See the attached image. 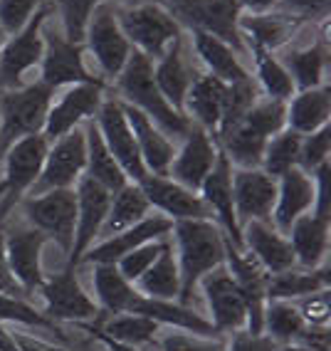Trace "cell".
I'll use <instances>...</instances> for the list:
<instances>
[{
	"label": "cell",
	"instance_id": "6da1fadb",
	"mask_svg": "<svg viewBox=\"0 0 331 351\" xmlns=\"http://www.w3.org/2000/svg\"><path fill=\"white\" fill-rule=\"evenodd\" d=\"M175 238V260L181 272V295L178 302L193 300L198 282L210 270L225 263V232L215 220H175L171 228Z\"/></svg>",
	"mask_w": 331,
	"mask_h": 351
},
{
	"label": "cell",
	"instance_id": "7a4b0ae2",
	"mask_svg": "<svg viewBox=\"0 0 331 351\" xmlns=\"http://www.w3.org/2000/svg\"><path fill=\"white\" fill-rule=\"evenodd\" d=\"M117 92L121 95V101L144 112L169 138H183L193 124L186 114L171 107L169 99L161 95L154 80V62L136 50L132 52L129 62L117 77Z\"/></svg>",
	"mask_w": 331,
	"mask_h": 351
},
{
	"label": "cell",
	"instance_id": "3957f363",
	"mask_svg": "<svg viewBox=\"0 0 331 351\" xmlns=\"http://www.w3.org/2000/svg\"><path fill=\"white\" fill-rule=\"evenodd\" d=\"M55 92L42 82L8 89L0 97V156L23 136L42 134Z\"/></svg>",
	"mask_w": 331,
	"mask_h": 351
},
{
	"label": "cell",
	"instance_id": "277c9868",
	"mask_svg": "<svg viewBox=\"0 0 331 351\" xmlns=\"http://www.w3.org/2000/svg\"><path fill=\"white\" fill-rule=\"evenodd\" d=\"M117 20L129 45L144 57H149L151 62L161 60L171 43L183 35V27L163 3H146L136 8L117 5Z\"/></svg>",
	"mask_w": 331,
	"mask_h": 351
},
{
	"label": "cell",
	"instance_id": "5b68a950",
	"mask_svg": "<svg viewBox=\"0 0 331 351\" xmlns=\"http://www.w3.org/2000/svg\"><path fill=\"white\" fill-rule=\"evenodd\" d=\"M169 13L186 30L210 32L228 43L240 57H247V47L240 35V15L243 10L235 0H161Z\"/></svg>",
	"mask_w": 331,
	"mask_h": 351
},
{
	"label": "cell",
	"instance_id": "8992f818",
	"mask_svg": "<svg viewBox=\"0 0 331 351\" xmlns=\"http://www.w3.org/2000/svg\"><path fill=\"white\" fill-rule=\"evenodd\" d=\"M87 47L84 43H72L64 38L62 30L50 25V18L42 25V60H40V82L45 87L57 92L60 87L72 84H87V82H104L99 77L89 75L87 64Z\"/></svg>",
	"mask_w": 331,
	"mask_h": 351
},
{
	"label": "cell",
	"instance_id": "52a82bcc",
	"mask_svg": "<svg viewBox=\"0 0 331 351\" xmlns=\"http://www.w3.org/2000/svg\"><path fill=\"white\" fill-rule=\"evenodd\" d=\"M18 206L32 228L45 232L64 255H69L77 228L75 189H55L40 195H25Z\"/></svg>",
	"mask_w": 331,
	"mask_h": 351
},
{
	"label": "cell",
	"instance_id": "ba28073f",
	"mask_svg": "<svg viewBox=\"0 0 331 351\" xmlns=\"http://www.w3.org/2000/svg\"><path fill=\"white\" fill-rule=\"evenodd\" d=\"M50 141L45 138V134H30V136L18 138L10 149L3 154L5 156V183L8 191L0 198V215L10 218V213L15 210L23 198L30 193V189L38 181L40 171H42L45 156H47Z\"/></svg>",
	"mask_w": 331,
	"mask_h": 351
},
{
	"label": "cell",
	"instance_id": "9c48e42d",
	"mask_svg": "<svg viewBox=\"0 0 331 351\" xmlns=\"http://www.w3.org/2000/svg\"><path fill=\"white\" fill-rule=\"evenodd\" d=\"M84 47L109 80H117L124 64L129 62L134 47L119 27L114 0H104L92 13L87 30H84Z\"/></svg>",
	"mask_w": 331,
	"mask_h": 351
},
{
	"label": "cell",
	"instance_id": "30bf717a",
	"mask_svg": "<svg viewBox=\"0 0 331 351\" xmlns=\"http://www.w3.org/2000/svg\"><path fill=\"white\" fill-rule=\"evenodd\" d=\"M84 169H87V138L84 129L75 126L72 132L50 141L42 171L27 195H40L55 189H75L77 181L84 176Z\"/></svg>",
	"mask_w": 331,
	"mask_h": 351
},
{
	"label": "cell",
	"instance_id": "8fae6325",
	"mask_svg": "<svg viewBox=\"0 0 331 351\" xmlns=\"http://www.w3.org/2000/svg\"><path fill=\"white\" fill-rule=\"evenodd\" d=\"M50 13L52 8L42 3L38 13L27 20V25L10 35L5 45L0 47V87L3 89L20 87L25 72L40 64L42 60V25L45 20L50 18Z\"/></svg>",
	"mask_w": 331,
	"mask_h": 351
},
{
	"label": "cell",
	"instance_id": "7c38bea8",
	"mask_svg": "<svg viewBox=\"0 0 331 351\" xmlns=\"http://www.w3.org/2000/svg\"><path fill=\"white\" fill-rule=\"evenodd\" d=\"M94 121H97V129H99L101 138H104L106 149L117 158V163L121 166L126 178L132 183H138L141 178H146L149 171H146L144 158L138 154L136 138H134L132 126L126 121L121 101L117 97H104Z\"/></svg>",
	"mask_w": 331,
	"mask_h": 351
},
{
	"label": "cell",
	"instance_id": "4fadbf2b",
	"mask_svg": "<svg viewBox=\"0 0 331 351\" xmlns=\"http://www.w3.org/2000/svg\"><path fill=\"white\" fill-rule=\"evenodd\" d=\"M50 243V238L40 232L38 228H32L27 220L15 223L8 228L5 223V255L10 272L18 280L27 297L35 289L42 287L45 272H42V250L45 245Z\"/></svg>",
	"mask_w": 331,
	"mask_h": 351
},
{
	"label": "cell",
	"instance_id": "5bb4252c",
	"mask_svg": "<svg viewBox=\"0 0 331 351\" xmlns=\"http://www.w3.org/2000/svg\"><path fill=\"white\" fill-rule=\"evenodd\" d=\"M77 193V228L75 243L67 255V267H75L82 263L84 252L99 240V230L104 226V218L109 213L112 203V191H106L101 183H97L89 176H82L75 186Z\"/></svg>",
	"mask_w": 331,
	"mask_h": 351
},
{
	"label": "cell",
	"instance_id": "9a60e30c",
	"mask_svg": "<svg viewBox=\"0 0 331 351\" xmlns=\"http://www.w3.org/2000/svg\"><path fill=\"white\" fill-rule=\"evenodd\" d=\"M45 300L42 314L52 322H89L97 319L99 307L77 280L75 267H64L52 277H45L42 287L38 289Z\"/></svg>",
	"mask_w": 331,
	"mask_h": 351
},
{
	"label": "cell",
	"instance_id": "2e32d148",
	"mask_svg": "<svg viewBox=\"0 0 331 351\" xmlns=\"http://www.w3.org/2000/svg\"><path fill=\"white\" fill-rule=\"evenodd\" d=\"M198 287L206 295L208 309H210V324L215 326V332L228 334L247 326V304H245V297L232 275L228 272L225 263L208 272L198 282Z\"/></svg>",
	"mask_w": 331,
	"mask_h": 351
},
{
	"label": "cell",
	"instance_id": "e0dca14e",
	"mask_svg": "<svg viewBox=\"0 0 331 351\" xmlns=\"http://www.w3.org/2000/svg\"><path fill=\"white\" fill-rule=\"evenodd\" d=\"M104 82H87V84H72L60 99H52L47 119H45V138L55 141L62 134L72 132L82 121L94 119L104 101Z\"/></svg>",
	"mask_w": 331,
	"mask_h": 351
},
{
	"label": "cell",
	"instance_id": "ac0fdd59",
	"mask_svg": "<svg viewBox=\"0 0 331 351\" xmlns=\"http://www.w3.org/2000/svg\"><path fill=\"white\" fill-rule=\"evenodd\" d=\"M277 203V178L262 169H232V206L240 228L250 220L269 223Z\"/></svg>",
	"mask_w": 331,
	"mask_h": 351
},
{
	"label": "cell",
	"instance_id": "d6986e66",
	"mask_svg": "<svg viewBox=\"0 0 331 351\" xmlns=\"http://www.w3.org/2000/svg\"><path fill=\"white\" fill-rule=\"evenodd\" d=\"M138 189L144 191L146 201L151 208H156L158 213L166 215L169 220H212L210 208L200 198L198 191H191L173 181L171 176H154L149 173L146 178L138 181Z\"/></svg>",
	"mask_w": 331,
	"mask_h": 351
},
{
	"label": "cell",
	"instance_id": "ffe728a7",
	"mask_svg": "<svg viewBox=\"0 0 331 351\" xmlns=\"http://www.w3.org/2000/svg\"><path fill=\"white\" fill-rule=\"evenodd\" d=\"M183 144L181 149H175V156L169 166V173L173 181H178L181 186L191 191H200L206 176L215 166V158H218V141L210 136V134L198 124H191L188 134L181 138Z\"/></svg>",
	"mask_w": 331,
	"mask_h": 351
},
{
	"label": "cell",
	"instance_id": "44dd1931",
	"mask_svg": "<svg viewBox=\"0 0 331 351\" xmlns=\"http://www.w3.org/2000/svg\"><path fill=\"white\" fill-rule=\"evenodd\" d=\"M171 228H173V220H169L166 215H146L144 220H138L136 226L126 228V230L117 232L112 238H104L99 243H94L82 263L89 265H117L124 255L138 247V245L151 243V240H163L171 235ZM79 263V265H82Z\"/></svg>",
	"mask_w": 331,
	"mask_h": 351
},
{
	"label": "cell",
	"instance_id": "7402d4cb",
	"mask_svg": "<svg viewBox=\"0 0 331 351\" xmlns=\"http://www.w3.org/2000/svg\"><path fill=\"white\" fill-rule=\"evenodd\" d=\"M200 198L206 201V206L210 208L212 220L223 228L225 238L238 247L243 245V228L238 223V215H235V206H232V163L228 161V156L223 154V149L218 151V158H215V166L206 176V181L200 186Z\"/></svg>",
	"mask_w": 331,
	"mask_h": 351
},
{
	"label": "cell",
	"instance_id": "603a6c76",
	"mask_svg": "<svg viewBox=\"0 0 331 351\" xmlns=\"http://www.w3.org/2000/svg\"><path fill=\"white\" fill-rule=\"evenodd\" d=\"M198 75L200 72H195L186 55V35L175 38L169 50H166V55L154 62V80H156L161 95L169 99L171 107L178 109L181 114L188 89L198 80Z\"/></svg>",
	"mask_w": 331,
	"mask_h": 351
},
{
	"label": "cell",
	"instance_id": "cb8c5ba5",
	"mask_svg": "<svg viewBox=\"0 0 331 351\" xmlns=\"http://www.w3.org/2000/svg\"><path fill=\"white\" fill-rule=\"evenodd\" d=\"M314 208V178L309 173L294 166L287 173L277 178V203L272 213V226L287 235L292 223L299 215L312 213Z\"/></svg>",
	"mask_w": 331,
	"mask_h": 351
},
{
	"label": "cell",
	"instance_id": "d4e9b609",
	"mask_svg": "<svg viewBox=\"0 0 331 351\" xmlns=\"http://www.w3.org/2000/svg\"><path fill=\"white\" fill-rule=\"evenodd\" d=\"M243 245H245V250L250 252L269 275H277V272L297 267V260H294L292 245H289L287 235H282V232L277 230L275 226H269V223H257V220L245 223Z\"/></svg>",
	"mask_w": 331,
	"mask_h": 351
},
{
	"label": "cell",
	"instance_id": "484cf974",
	"mask_svg": "<svg viewBox=\"0 0 331 351\" xmlns=\"http://www.w3.org/2000/svg\"><path fill=\"white\" fill-rule=\"evenodd\" d=\"M121 107H124L126 121H129L134 138H136L138 154L144 158L146 171L154 176H166L169 173L171 161H173V156H175V144L146 117L144 112H138L136 107L126 104V101H121Z\"/></svg>",
	"mask_w": 331,
	"mask_h": 351
},
{
	"label": "cell",
	"instance_id": "4316f807",
	"mask_svg": "<svg viewBox=\"0 0 331 351\" xmlns=\"http://www.w3.org/2000/svg\"><path fill=\"white\" fill-rule=\"evenodd\" d=\"M225 97H228V84L220 82L212 75H198V80L191 84L183 101V114L193 124L203 126L212 138L218 132L220 119H223V109H225Z\"/></svg>",
	"mask_w": 331,
	"mask_h": 351
},
{
	"label": "cell",
	"instance_id": "83f0119b",
	"mask_svg": "<svg viewBox=\"0 0 331 351\" xmlns=\"http://www.w3.org/2000/svg\"><path fill=\"white\" fill-rule=\"evenodd\" d=\"M329 232L331 220L321 215L304 213L294 220L287 232V240L292 245L294 260L304 270H314L319 265L326 263L329 255Z\"/></svg>",
	"mask_w": 331,
	"mask_h": 351
},
{
	"label": "cell",
	"instance_id": "f1b7e54d",
	"mask_svg": "<svg viewBox=\"0 0 331 351\" xmlns=\"http://www.w3.org/2000/svg\"><path fill=\"white\" fill-rule=\"evenodd\" d=\"M188 40L193 45V52L198 55V60L206 64L208 75L218 77L225 84H235V82H243L250 77V72L240 62L238 52L220 38L203 30H188Z\"/></svg>",
	"mask_w": 331,
	"mask_h": 351
},
{
	"label": "cell",
	"instance_id": "f546056e",
	"mask_svg": "<svg viewBox=\"0 0 331 351\" xmlns=\"http://www.w3.org/2000/svg\"><path fill=\"white\" fill-rule=\"evenodd\" d=\"M282 67L287 69L294 82V89H314L326 84V64H329V47L326 38H319L317 43L306 45V47H292L284 50L280 57Z\"/></svg>",
	"mask_w": 331,
	"mask_h": 351
},
{
	"label": "cell",
	"instance_id": "4dcf8cb0",
	"mask_svg": "<svg viewBox=\"0 0 331 351\" xmlns=\"http://www.w3.org/2000/svg\"><path fill=\"white\" fill-rule=\"evenodd\" d=\"M331 117V89L329 84L314 89H302L294 92L292 99H287V129L306 134L317 132L321 126L329 124Z\"/></svg>",
	"mask_w": 331,
	"mask_h": 351
},
{
	"label": "cell",
	"instance_id": "1f68e13d",
	"mask_svg": "<svg viewBox=\"0 0 331 351\" xmlns=\"http://www.w3.org/2000/svg\"><path fill=\"white\" fill-rule=\"evenodd\" d=\"M302 20L292 18L289 13H260V15H240V35L245 43H255L269 52L282 50L292 40Z\"/></svg>",
	"mask_w": 331,
	"mask_h": 351
},
{
	"label": "cell",
	"instance_id": "d6a6232c",
	"mask_svg": "<svg viewBox=\"0 0 331 351\" xmlns=\"http://www.w3.org/2000/svg\"><path fill=\"white\" fill-rule=\"evenodd\" d=\"M84 138H87V169L84 176L94 178L97 183H101L106 191L117 193L119 189H124L126 183H132L126 178V173L121 171V166L117 163V158L109 154L104 138H101L99 129H97V121L87 119L84 121Z\"/></svg>",
	"mask_w": 331,
	"mask_h": 351
},
{
	"label": "cell",
	"instance_id": "836d02e7",
	"mask_svg": "<svg viewBox=\"0 0 331 351\" xmlns=\"http://www.w3.org/2000/svg\"><path fill=\"white\" fill-rule=\"evenodd\" d=\"M134 287L141 295L158 297V300H175L181 295V272H178V260H175L173 243L169 238L163 240V247L154 260L149 270L138 277Z\"/></svg>",
	"mask_w": 331,
	"mask_h": 351
},
{
	"label": "cell",
	"instance_id": "e575fe53",
	"mask_svg": "<svg viewBox=\"0 0 331 351\" xmlns=\"http://www.w3.org/2000/svg\"><path fill=\"white\" fill-rule=\"evenodd\" d=\"M149 213L151 206L146 201L144 191L138 189V183H126L124 189L112 193V203H109V213H106L104 226L99 230V240L112 238L117 232L136 226L138 220H144Z\"/></svg>",
	"mask_w": 331,
	"mask_h": 351
},
{
	"label": "cell",
	"instance_id": "d590c367",
	"mask_svg": "<svg viewBox=\"0 0 331 351\" xmlns=\"http://www.w3.org/2000/svg\"><path fill=\"white\" fill-rule=\"evenodd\" d=\"M321 289H329V265H319L314 270H284L277 272V275H269L267 282V300H284L294 302L302 300L306 295H314V292H321Z\"/></svg>",
	"mask_w": 331,
	"mask_h": 351
},
{
	"label": "cell",
	"instance_id": "8d00e7d4",
	"mask_svg": "<svg viewBox=\"0 0 331 351\" xmlns=\"http://www.w3.org/2000/svg\"><path fill=\"white\" fill-rule=\"evenodd\" d=\"M245 47H247V55H252L257 82H260V89L265 92V97L282 99V101L292 99V95L297 89H294V82L289 77V72L282 67L280 57H275V52L265 50V47H260L255 43H245Z\"/></svg>",
	"mask_w": 331,
	"mask_h": 351
},
{
	"label": "cell",
	"instance_id": "74e56055",
	"mask_svg": "<svg viewBox=\"0 0 331 351\" xmlns=\"http://www.w3.org/2000/svg\"><path fill=\"white\" fill-rule=\"evenodd\" d=\"M92 280L94 292H97V300H99L101 307L99 314H104V317L124 314L136 287L117 270V265H94Z\"/></svg>",
	"mask_w": 331,
	"mask_h": 351
},
{
	"label": "cell",
	"instance_id": "f35d334b",
	"mask_svg": "<svg viewBox=\"0 0 331 351\" xmlns=\"http://www.w3.org/2000/svg\"><path fill=\"white\" fill-rule=\"evenodd\" d=\"M94 334H104V337L119 341L126 346H141V344H151L156 334L161 332V324L149 317H141V314H112L101 319V324H97L92 329Z\"/></svg>",
	"mask_w": 331,
	"mask_h": 351
},
{
	"label": "cell",
	"instance_id": "ab89813d",
	"mask_svg": "<svg viewBox=\"0 0 331 351\" xmlns=\"http://www.w3.org/2000/svg\"><path fill=\"white\" fill-rule=\"evenodd\" d=\"M306 329H309V326H306V322L302 319V314L294 302L267 300V304H265L262 332L267 334L277 346L299 341L302 334H304Z\"/></svg>",
	"mask_w": 331,
	"mask_h": 351
},
{
	"label": "cell",
	"instance_id": "60d3db41",
	"mask_svg": "<svg viewBox=\"0 0 331 351\" xmlns=\"http://www.w3.org/2000/svg\"><path fill=\"white\" fill-rule=\"evenodd\" d=\"M299 146H302V134L292 132V129L284 126L280 134H275L267 141L260 169L267 176H272V178H280L282 173H287L289 169L297 166V161H299Z\"/></svg>",
	"mask_w": 331,
	"mask_h": 351
},
{
	"label": "cell",
	"instance_id": "b9f144b4",
	"mask_svg": "<svg viewBox=\"0 0 331 351\" xmlns=\"http://www.w3.org/2000/svg\"><path fill=\"white\" fill-rule=\"evenodd\" d=\"M0 324H25V326H38V329H47L57 339H67L64 332L60 329L57 322H52L50 317H45L40 309H35L25 297H15L0 292Z\"/></svg>",
	"mask_w": 331,
	"mask_h": 351
},
{
	"label": "cell",
	"instance_id": "7bdbcfd3",
	"mask_svg": "<svg viewBox=\"0 0 331 351\" xmlns=\"http://www.w3.org/2000/svg\"><path fill=\"white\" fill-rule=\"evenodd\" d=\"M55 3L64 38L72 43H84V30H87L89 18L104 0H55Z\"/></svg>",
	"mask_w": 331,
	"mask_h": 351
},
{
	"label": "cell",
	"instance_id": "ee69618b",
	"mask_svg": "<svg viewBox=\"0 0 331 351\" xmlns=\"http://www.w3.org/2000/svg\"><path fill=\"white\" fill-rule=\"evenodd\" d=\"M329 154H331V126H321L317 132L306 134L302 136V146H299V166L304 173L312 176L314 171L321 166V163L329 161Z\"/></svg>",
	"mask_w": 331,
	"mask_h": 351
},
{
	"label": "cell",
	"instance_id": "f6af8a7d",
	"mask_svg": "<svg viewBox=\"0 0 331 351\" xmlns=\"http://www.w3.org/2000/svg\"><path fill=\"white\" fill-rule=\"evenodd\" d=\"M163 240H151V243H144V245H138V247H134L129 255H124L119 263H117V270H119L132 285H136L138 277L144 275L151 265H154V260L158 257V252H161V247H163Z\"/></svg>",
	"mask_w": 331,
	"mask_h": 351
},
{
	"label": "cell",
	"instance_id": "bcb514c9",
	"mask_svg": "<svg viewBox=\"0 0 331 351\" xmlns=\"http://www.w3.org/2000/svg\"><path fill=\"white\" fill-rule=\"evenodd\" d=\"M158 346L161 351H225V341L220 337H198L181 329L163 334Z\"/></svg>",
	"mask_w": 331,
	"mask_h": 351
},
{
	"label": "cell",
	"instance_id": "7dc6e473",
	"mask_svg": "<svg viewBox=\"0 0 331 351\" xmlns=\"http://www.w3.org/2000/svg\"><path fill=\"white\" fill-rule=\"evenodd\" d=\"M42 3L45 0H0V27L5 30L8 38L23 30Z\"/></svg>",
	"mask_w": 331,
	"mask_h": 351
},
{
	"label": "cell",
	"instance_id": "c3c4849f",
	"mask_svg": "<svg viewBox=\"0 0 331 351\" xmlns=\"http://www.w3.org/2000/svg\"><path fill=\"white\" fill-rule=\"evenodd\" d=\"M294 304L299 309L306 326H329V289H321V292L306 295L302 300H294Z\"/></svg>",
	"mask_w": 331,
	"mask_h": 351
},
{
	"label": "cell",
	"instance_id": "681fc988",
	"mask_svg": "<svg viewBox=\"0 0 331 351\" xmlns=\"http://www.w3.org/2000/svg\"><path fill=\"white\" fill-rule=\"evenodd\" d=\"M314 178V215L331 220V163H321L317 171L312 173Z\"/></svg>",
	"mask_w": 331,
	"mask_h": 351
},
{
	"label": "cell",
	"instance_id": "f907efd6",
	"mask_svg": "<svg viewBox=\"0 0 331 351\" xmlns=\"http://www.w3.org/2000/svg\"><path fill=\"white\" fill-rule=\"evenodd\" d=\"M277 344L267 334H252L247 329L232 332L230 341L225 344V351H275Z\"/></svg>",
	"mask_w": 331,
	"mask_h": 351
},
{
	"label": "cell",
	"instance_id": "816d5d0a",
	"mask_svg": "<svg viewBox=\"0 0 331 351\" xmlns=\"http://www.w3.org/2000/svg\"><path fill=\"white\" fill-rule=\"evenodd\" d=\"M280 5L292 18L309 20V18H324L329 13L331 0H280Z\"/></svg>",
	"mask_w": 331,
	"mask_h": 351
},
{
	"label": "cell",
	"instance_id": "f5cc1de1",
	"mask_svg": "<svg viewBox=\"0 0 331 351\" xmlns=\"http://www.w3.org/2000/svg\"><path fill=\"white\" fill-rule=\"evenodd\" d=\"M0 292L5 295H15V297H27L23 292V287L18 285V280L10 272V265H8V255H5V218L0 215Z\"/></svg>",
	"mask_w": 331,
	"mask_h": 351
},
{
	"label": "cell",
	"instance_id": "db71d44e",
	"mask_svg": "<svg viewBox=\"0 0 331 351\" xmlns=\"http://www.w3.org/2000/svg\"><path fill=\"white\" fill-rule=\"evenodd\" d=\"M240 10H245L247 15H260V13H272L280 0H235Z\"/></svg>",
	"mask_w": 331,
	"mask_h": 351
},
{
	"label": "cell",
	"instance_id": "11a10c76",
	"mask_svg": "<svg viewBox=\"0 0 331 351\" xmlns=\"http://www.w3.org/2000/svg\"><path fill=\"white\" fill-rule=\"evenodd\" d=\"M15 341L23 351H64L55 344H47V341H40V339H32V337H25V334H13Z\"/></svg>",
	"mask_w": 331,
	"mask_h": 351
},
{
	"label": "cell",
	"instance_id": "9f6ffc18",
	"mask_svg": "<svg viewBox=\"0 0 331 351\" xmlns=\"http://www.w3.org/2000/svg\"><path fill=\"white\" fill-rule=\"evenodd\" d=\"M0 351H23L18 346V341H15V337L3 324H0Z\"/></svg>",
	"mask_w": 331,
	"mask_h": 351
},
{
	"label": "cell",
	"instance_id": "6f0895ef",
	"mask_svg": "<svg viewBox=\"0 0 331 351\" xmlns=\"http://www.w3.org/2000/svg\"><path fill=\"white\" fill-rule=\"evenodd\" d=\"M94 337L99 339L101 344L106 346L109 351H138L136 346H126V344H119V341H114V339H109V337H104V334H94Z\"/></svg>",
	"mask_w": 331,
	"mask_h": 351
},
{
	"label": "cell",
	"instance_id": "680465c9",
	"mask_svg": "<svg viewBox=\"0 0 331 351\" xmlns=\"http://www.w3.org/2000/svg\"><path fill=\"white\" fill-rule=\"evenodd\" d=\"M119 8H136V5H146V3H161V0H114Z\"/></svg>",
	"mask_w": 331,
	"mask_h": 351
},
{
	"label": "cell",
	"instance_id": "91938a15",
	"mask_svg": "<svg viewBox=\"0 0 331 351\" xmlns=\"http://www.w3.org/2000/svg\"><path fill=\"white\" fill-rule=\"evenodd\" d=\"M5 191H8V183H5V178H0V198L5 195Z\"/></svg>",
	"mask_w": 331,
	"mask_h": 351
},
{
	"label": "cell",
	"instance_id": "94428289",
	"mask_svg": "<svg viewBox=\"0 0 331 351\" xmlns=\"http://www.w3.org/2000/svg\"><path fill=\"white\" fill-rule=\"evenodd\" d=\"M5 40H8L5 30H3V27H0V47H3V45H5Z\"/></svg>",
	"mask_w": 331,
	"mask_h": 351
}]
</instances>
